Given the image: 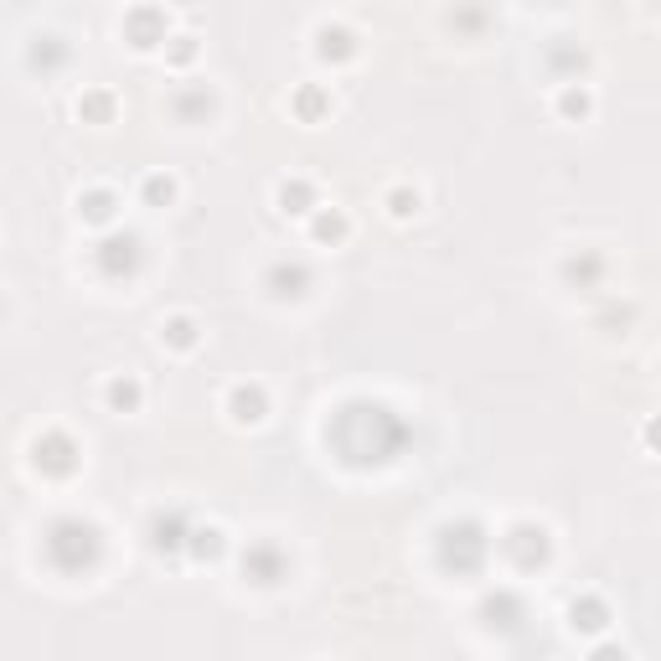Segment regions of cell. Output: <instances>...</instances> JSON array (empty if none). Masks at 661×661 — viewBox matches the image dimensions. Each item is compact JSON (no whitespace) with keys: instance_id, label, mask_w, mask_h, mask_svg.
<instances>
[{"instance_id":"8992f818","label":"cell","mask_w":661,"mask_h":661,"mask_svg":"<svg viewBox=\"0 0 661 661\" xmlns=\"http://www.w3.org/2000/svg\"><path fill=\"white\" fill-rule=\"evenodd\" d=\"M166 330H171V341H176V346H191V321H171Z\"/></svg>"},{"instance_id":"52a82bcc","label":"cell","mask_w":661,"mask_h":661,"mask_svg":"<svg viewBox=\"0 0 661 661\" xmlns=\"http://www.w3.org/2000/svg\"><path fill=\"white\" fill-rule=\"evenodd\" d=\"M393 212H398V217H408V212H418V196H408V191H398V196H393Z\"/></svg>"},{"instance_id":"7a4b0ae2","label":"cell","mask_w":661,"mask_h":661,"mask_svg":"<svg viewBox=\"0 0 661 661\" xmlns=\"http://www.w3.org/2000/svg\"><path fill=\"white\" fill-rule=\"evenodd\" d=\"M36 465H47V470H73V445H68L62 434L36 439Z\"/></svg>"},{"instance_id":"3957f363","label":"cell","mask_w":661,"mask_h":661,"mask_svg":"<svg viewBox=\"0 0 661 661\" xmlns=\"http://www.w3.org/2000/svg\"><path fill=\"white\" fill-rule=\"evenodd\" d=\"M233 418H238V424H258V418H263V393L258 388H238L233 393Z\"/></svg>"},{"instance_id":"ba28073f","label":"cell","mask_w":661,"mask_h":661,"mask_svg":"<svg viewBox=\"0 0 661 661\" xmlns=\"http://www.w3.org/2000/svg\"><path fill=\"white\" fill-rule=\"evenodd\" d=\"M646 439H651V445H661V418H656V424L646 429Z\"/></svg>"},{"instance_id":"6da1fadb","label":"cell","mask_w":661,"mask_h":661,"mask_svg":"<svg viewBox=\"0 0 661 661\" xmlns=\"http://www.w3.org/2000/svg\"><path fill=\"white\" fill-rule=\"evenodd\" d=\"M243 574H253V584H279L284 579V558L274 553L269 543H258L253 553L243 558Z\"/></svg>"},{"instance_id":"277c9868","label":"cell","mask_w":661,"mask_h":661,"mask_svg":"<svg viewBox=\"0 0 661 661\" xmlns=\"http://www.w3.org/2000/svg\"><path fill=\"white\" fill-rule=\"evenodd\" d=\"M109 403H114V408H135L140 403V388L129 383V378H114V383H109Z\"/></svg>"},{"instance_id":"5b68a950","label":"cell","mask_w":661,"mask_h":661,"mask_svg":"<svg viewBox=\"0 0 661 661\" xmlns=\"http://www.w3.org/2000/svg\"><path fill=\"white\" fill-rule=\"evenodd\" d=\"M109 212H114V196H104V191H99V196H88V217H94V223H104Z\"/></svg>"}]
</instances>
